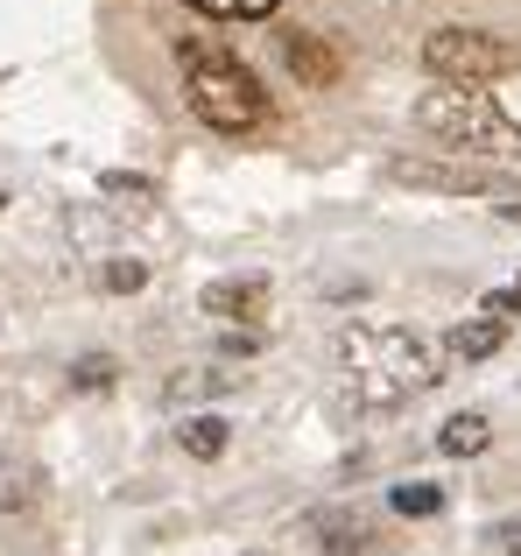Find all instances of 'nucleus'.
I'll return each instance as SVG.
<instances>
[{
	"mask_svg": "<svg viewBox=\"0 0 521 556\" xmlns=\"http://www.w3.org/2000/svg\"><path fill=\"white\" fill-rule=\"evenodd\" d=\"M387 177L409 184V190H452V198H500V204L521 198V184L500 177V169H486V163H416V155H395Z\"/></svg>",
	"mask_w": 521,
	"mask_h": 556,
	"instance_id": "39448f33",
	"label": "nucleus"
},
{
	"mask_svg": "<svg viewBox=\"0 0 521 556\" xmlns=\"http://www.w3.org/2000/svg\"><path fill=\"white\" fill-rule=\"evenodd\" d=\"M500 218H508V226H521V198H514V204H500Z\"/></svg>",
	"mask_w": 521,
	"mask_h": 556,
	"instance_id": "412c9836",
	"label": "nucleus"
},
{
	"mask_svg": "<svg viewBox=\"0 0 521 556\" xmlns=\"http://www.w3.org/2000/svg\"><path fill=\"white\" fill-rule=\"evenodd\" d=\"M177 64H183V99H191V113L212 135H254V127L268 121L260 78L226 42H177Z\"/></svg>",
	"mask_w": 521,
	"mask_h": 556,
	"instance_id": "f03ea898",
	"label": "nucleus"
},
{
	"mask_svg": "<svg viewBox=\"0 0 521 556\" xmlns=\"http://www.w3.org/2000/svg\"><path fill=\"white\" fill-rule=\"evenodd\" d=\"M423 64L437 85H466V92H486L494 78L521 71V42L494 36V28H430Z\"/></svg>",
	"mask_w": 521,
	"mask_h": 556,
	"instance_id": "20e7f679",
	"label": "nucleus"
},
{
	"mask_svg": "<svg viewBox=\"0 0 521 556\" xmlns=\"http://www.w3.org/2000/svg\"><path fill=\"white\" fill-rule=\"evenodd\" d=\"M486 437H494V422H486L480 408H458V416L437 430V451L444 458H472V451H486Z\"/></svg>",
	"mask_w": 521,
	"mask_h": 556,
	"instance_id": "9d476101",
	"label": "nucleus"
},
{
	"mask_svg": "<svg viewBox=\"0 0 521 556\" xmlns=\"http://www.w3.org/2000/svg\"><path fill=\"white\" fill-rule=\"evenodd\" d=\"M177 444L183 451H191V458H226V444H233V430H226V416H191V422H183V430H177Z\"/></svg>",
	"mask_w": 521,
	"mask_h": 556,
	"instance_id": "ddd939ff",
	"label": "nucleus"
},
{
	"mask_svg": "<svg viewBox=\"0 0 521 556\" xmlns=\"http://www.w3.org/2000/svg\"><path fill=\"white\" fill-rule=\"evenodd\" d=\"M205 317H240V325L268 317V275H226V282H212Z\"/></svg>",
	"mask_w": 521,
	"mask_h": 556,
	"instance_id": "0eeeda50",
	"label": "nucleus"
},
{
	"mask_svg": "<svg viewBox=\"0 0 521 556\" xmlns=\"http://www.w3.org/2000/svg\"><path fill=\"white\" fill-rule=\"evenodd\" d=\"M282 56H289V71H296L303 85H317V92H325V85H339V50H331L325 36H289Z\"/></svg>",
	"mask_w": 521,
	"mask_h": 556,
	"instance_id": "6e6552de",
	"label": "nucleus"
},
{
	"mask_svg": "<svg viewBox=\"0 0 521 556\" xmlns=\"http://www.w3.org/2000/svg\"><path fill=\"white\" fill-rule=\"evenodd\" d=\"M339 367L353 380L359 402L373 408H395L402 394H423L437 374V353H430L416 331H373V325H345L339 331Z\"/></svg>",
	"mask_w": 521,
	"mask_h": 556,
	"instance_id": "f257e3e1",
	"label": "nucleus"
},
{
	"mask_svg": "<svg viewBox=\"0 0 521 556\" xmlns=\"http://www.w3.org/2000/svg\"><path fill=\"white\" fill-rule=\"evenodd\" d=\"M191 8H205V14H226V22H260V14H275L282 0H191Z\"/></svg>",
	"mask_w": 521,
	"mask_h": 556,
	"instance_id": "a211bd4d",
	"label": "nucleus"
},
{
	"mask_svg": "<svg viewBox=\"0 0 521 556\" xmlns=\"http://www.w3.org/2000/svg\"><path fill=\"white\" fill-rule=\"evenodd\" d=\"M508 303H514V311H521V282H514V289H508Z\"/></svg>",
	"mask_w": 521,
	"mask_h": 556,
	"instance_id": "4be33fe9",
	"label": "nucleus"
},
{
	"mask_svg": "<svg viewBox=\"0 0 521 556\" xmlns=\"http://www.w3.org/2000/svg\"><path fill=\"white\" fill-rule=\"evenodd\" d=\"M99 282H106L113 296H135V289L149 282V261H106V268H99Z\"/></svg>",
	"mask_w": 521,
	"mask_h": 556,
	"instance_id": "f3484780",
	"label": "nucleus"
},
{
	"mask_svg": "<svg viewBox=\"0 0 521 556\" xmlns=\"http://www.w3.org/2000/svg\"><path fill=\"white\" fill-rule=\"evenodd\" d=\"M42 501V465L36 458H0V515H22Z\"/></svg>",
	"mask_w": 521,
	"mask_h": 556,
	"instance_id": "1a4fd4ad",
	"label": "nucleus"
},
{
	"mask_svg": "<svg viewBox=\"0 0 521 556\" xmlns=\"http://www.w3.org/2000/svg\"><path fill=\"white\" fill-rule=\"evenodd\" d=\"M416 127H423L437 149L452 155H494V163H514L521 155V127L494 106V92H466V85H437V92L416 99Z\"/></svg>",
	"mask_w": 521,
	"mask_h": 556,
	"instance_id": "7ed1b4c3",
	"label": "nucleus"
},
{
	"mask_svg": "<svg viewBox=\"0 0 521 556\" xmlns=\"http://www.w3.org/2000/svg\"><path fill=\"white\" fill-rule=\"evenodd\" d=\"M303 529H310V543L325 556H381V529L359 507H317Z\"/></svg>",
	"mask_w": 521,
	"mask_h": 556,
	"instance_id": "423d86ee",
	"label": "nucleus"
},
{
	"mask_svg": "<svg viewBox=\"0 0 521 556\" xmlns=\"http://www.w3.org/2000/svg\"><path fill=\"white\" fill-rule=\"evenodd\" d=\"M500 339H508V325H494V317H472V325H452L444 353H452V359H494Z\"/></svg>",
	"mask_w": 521,
	"mask_h": 556,
	"instance_id": "9b49d317",
	"label": "nucleus"
},
{
	"mask_svg": "<svg viewBox=\"0 0 521 556\" xmlns=\"http://www.w3.org/2000/svg\"><path fill=\"white\" fill-rule=\"evenodd\" d=\"M233 388H240V374H226V367H191V374L169 380V402H219V394H233Z\"/></svg>",
	"mask_w": 521,
	"mask_h": 556,
	"instance_id": "f8f14e48",
	"label": "nucleus"
},
{
	"mask_svg": "<svg viewBox=\"0 0 521 556\" xmlns=\"http://www.w3.org/2000/svg\"><path fill=\"white\" fill-rule=\"evenodd\" d=\"M387 501H395V515H409V521H430V515H444V493H437V486H423V479L395 486Z\"/></svg>",
	"mask_w": 521,
	"mask_h": 556,
	"instance_id": "4468645a",
	"label": "nucleus"
},
{
	"mask_svg": "<svg viewBox=\"0 0 521 556\" xmlns=\"http://www.w3.org/2000/svg\"><path fill=\"white\" fill-rule=\"evenodd\" d=\"M113 374H120V367H113V353H85V359H71V388H78V394H106V388H113Z\"/></svg>",
	"mask_w": 521,
	"mask_h": 556,
	"instance_id": "2eb2a0df",
	"label": "nucleus"
},
{
	"mask_svg": "<svg viewBox=\"0 0 521 556\" xmlns=\"http://www.w3.org/2000/svg\"><path fill=\"white\" fill-rule=\"evenodd\" d=\"M260 353V331H226V359H247Z\"/></svg>",
	"mask_w": 521,
	"mask_h": 556,
	"instance_id": "6ab92c4d",
	"label": "nucleus"
},
{
	"mask_svg": "<svg viewBox=\"0 0 521 556\" xmlns=\"http://www.w3.org/2000/svg\"><path fill=\"white\" fill-rule=\"evenodd\" d=\"M494 543L508 549V556H521V521H500V529H494Z\"/></svg>",
	"mask_w": 521,
	"mask_h": 556,
	"instance_id": "aec40b11",
	"label": "nucleus"
},
{
	"mask_svg": "<svg viewBox=\"0 0 521 556\" xmlns=\"http://www.w3.org/2000/svg\"><path fill=\"white\" fill-rule=\"evenodd\" d=\"M0 204H8V190H0Z\"/></svg>",
	"mask_w": 521,
	"mask_h": 556,
	"instance_id": "5701e85b",
	"label": "nucleus"
},
{
	"mask_svg": "<svg viewBox=\"0 0 521 556\" xmlns=\"http://www.w3.org/2000/svg\"><path fill=\"white\" fill-rule=\"evenodd\" d=\"M99 190H106V198H127V204H149V198H155V184L135 177V169H106V177H99Z\"/></svg>",
	"mask_w": 521,
	"mask_h": 556,
	"instance_id": "dca6fc26",
	"label": "nucleus"
}]
</instances>
